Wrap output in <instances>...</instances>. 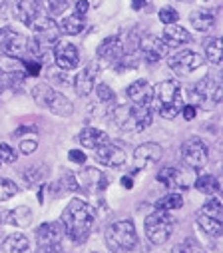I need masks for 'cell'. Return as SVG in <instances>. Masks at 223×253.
<instances>
[{"label":"cell","mask_w":223,"mask_h":253,"mask_svg":"<svg viewBox=\"0 0 223 253\" xmlns=\"http://www.w3.org/2000/svg\"><path fill=\"white\" fill-rule=\"evenodd\" d=\"M94 221H96L94 208L88 202L76 198L64 210L62 219H60V225H62L64 235L68 239H72L74 243H84L90 237V233H92Z\"/></svg>","instance_id":"1"},{"label":"cell","mask_w":223,"mask_h":253,"mask_svg":"<svg viewBox=\"0 0 223 253\" xmlns=\"http://www.w3.org/2000/svg\"><path fill=\"white\" fill-rule=\"evenodd\" d=\"M151 104L153 110L165 118V120H174L182 108H184V96L182 88L176 80H163L151 90Z\"/></svg>","instance_id":"2"},{"label":"cell","mask_w":223,"mask_h":253,"mask_svg":"<svg viewBox=\"0 0 223 253\" xmlns=\"http://www.w3.org/2000/svg\"><path fill=\"white\" fill-rule=\"evenodd\" d=\"M114 122L122 130H132V132H142L149 128L151 124V108L146 104H134V106H120L114 112Z\"/></svg>","instance_id":"3"},{"label":"cell","mask_w":223,"mask_h":253,"mask_svg":"<svg viewBox=\"0 0 223 253\" xmlns=\"http://www.w3.org/2000/svg\"><path fill=\"white\" fill-rule=\"evenodd\" d=\"M32 98H34V102L38 104V106H42V108H48L52 114H56V116H70L72 112H74V106H72V102L64 96V94H60V92H56L52 86H48V84H38V86H34L32 88Z\"/></svg>","instance_id":"4"},{"label":"cell","mask_w":223,"mask_h":253,"mask_svg":"<svg viewBox=\"0 0 223 253\" xmlns=\"http://www.w3.org/2000/svg\"><path fill=\"white\" fill-rule=\"evenodd\" d=\"M106 241L110 247L114 249H122V251H132L138 245V233H136V225L132 219H124L118 221L114 225H110L106 229Z\"/></svg>","instance_id":"5"},{"label":"cell","mask_w":223,"mask_h":253,"mask_svg":"<svg viewBox=\"0 0 223 253\" xmlns=\"http://www.w3.org/2000/svg\"><path fill=\"white\" fill-rule=\"evenodd\" d=\"M174 231V219L167 211H153L146 217V235L151 243L161 245Z\"/></svg>","instance_id":"6"},{"label":"cell","mask_w":223,"mask_h":253,"mask_svg":"<svg viewBox=\"0 0 223 253\" xmlns=\"http://www.w3.org/2000/svg\"><path fill=\"white\" fill-rule=\"evenodd\" d=\"M28 50V38L12 28H0V54L10 58H22Z\"/></svg>","instance_id":"7"},{"label":"cell","mask_w":223,"mask_h":253,"mask_svg":"<svg viewBox=\"0 0 223 253\" xmlns=\"http://www.w3.org/2000/svg\"><path fill=\"white\" fill-rule=\"evenodd\" d=\"M182 156H184V162L193 169H201L209 160V152H207L205 142L201 138H195V136L184 142Z\"/></svg>","instance_id":"8"},{"label":"cell","mask_w":223,"mask_h":253,"mask_svg":"<svg viewBox=\"0 0 223 253\" xmlns=\"http://www.w3.org/2000/svg\"><path fill=\"white\" fill-rule=\"evenodd\" d=\"M138 48H140L142 58L148 62V64H155V62H159V60L165 58V54H167L165 42H163L159 36H155V34H144V36L140 38Z\"/></svg>","instance_id":"9"},{"label":"cell","mask_w":223,"mask_h":253,"mask_svg":"<svg viewBox=\"0 0 223 253\" xmlns=\"http://www.w3.org/2000/svg\"><path fill=\"white\" fill-rule=\"evenodd\" d=\"M201 66H203V58L191 50H182L170 58V70H174L180 76H187Z\"/></svg>","instance_id":"10"},{"label":"cell","mask_w":223,"mask_h":253,"mask_svg":"<svg viewBox=\"0 0 223 253\" xmlns=\"http://www.w3.org/2000/svg\"><path fill=\"white\" fill-rule=\"evenodd\" d=\"M157 181L163 183L170 189H187L191 185V177L186 169L176 168V166H165L157 173Z\"/></svg>","instance_id":"11"},{"label":"cell","mask_w":223,"mask_h":253,"mask_svg":"<svg viewBox=\"0 0 223 253\" xmlns=\"http://www.w3.org/2000/svg\"><path fill=\"white\" fill-rule=\"evenodd\" d=\"M94 156L96 160L102 164V166H108V168H122L126 164V154L120 146L116 144H112L110 140L102 146H98L94 150Z\"/></svg>","instance_id":"12"},{"label":"cell","mask_w":223,"mask_h":253,"mask_svg":"<svg viewBox=\"0 0 223 253\" xmlns=\"http://www.w3.org/2000/svg\"><path fill=\"white\" fill-rule=\"evenodd\" d=\"M54 58H56V64H58V68H62V70H74L80 64V52L70 42H58V44H56Z\"/></svg>","instance_id":"13"},{"label":"cell","mask_w":223,"mask_h":253,"mask_svg":"<svg viewBox=\"0 0 223 253\" xmlns=\"http://www.w3.org/2000/svg\"><path fill=\"white\" fill-rule=\"evenodd\" d=\"M64 239V229L60 223H42L36 229L38 247H60Z\"/></svg>","instance_id":"14"},{"label":"cell","mask_w":223,"mask_h":253,"mask_svg":"<svg viewBox=\"0 0 223 253\" xmlns=\"http://www.w3.org/2000/svg\"><path fill=\"white\" fill-rule=\"evenodd\" d=\"M98 58L108 62V64H114V62H122L124 58V44L120 36H110L106 38L100 46H98Z\"/></svg>","instance_id":"15"},{"label":"cell","mask_w":223,"mask_h":253,"mask_svg":"<svg viewBox=\"0 0 223 253\" xmlns=\"http://www.w3.org/2000/svg\"><path fill=\"white\" fill-rule=\"evenodd\" d=\"M98 72H100L98 62H90V64H86V66L80 70V74H78L76 80H74V88H76L78 96H88V94L94 90Z\"/></svg>","instance_id":"16"},{"label":"cell","mask_w":223,"mask_h":253,"mask_svg":"<svg viewBox=\"0 0 223 253\" xmlns=\"http://www.w3.org/2000/svg\"><path fill=\"white\" fill-rule=\"evenodd\" d=\"M42 14V0H18L16 18L30 28V24Z\"/></svg>","instance_id":"17"},{"label":"cell","mask_w":223,"mask_h":253,"mask_svg":"<svg viewBox=\"0 0 223 253\" xmlns=\"http://www.w3.org/2000/svg\"><path fill=\"white\" fill-rule=\"evenodd\" d=\"M78 185H82L84 189H90V192H98V189H104L108 185V179L102 171H98L96 168H86L78 173Z\"/></svg>","instance_id":"18"},{"label":"cell","mask_w":223,"mask_h":253,"mask_svg":"<svg viewBox=\"0 0 223 253\" xmlns=\"http://www.w3.org/2000/svg\"><path fill=\"white\" fill-rule=\"evenodd\" d=\"M151 86L148 84V80H136L134 84H130L128 86V98L134 102V104H142V106H146V104H149L151 102Z\"/></svg>","instance_id":"19"},{"label":"cell","mask_w":223,"mask_h":253,"mask_svg":"<svg viewBox=\"0 0 223 253\" xmlns=\"http://www.w3.org/2000/svg\"><path fill=\"white\" fill-rule=\"evenodd\" d=\"M191 40V34L184 28V26H178V24H167L165 30H163V42L165 46H182V44H187Z\"/></svg>","instance_id":"20"},{"label":"cell","mask_w":223,"mask_h":253,"mask_svg":"<svg viewBox=\"0 0 223 253\" xmlns=\"http://www.w3.org/2000/svg\"><path fill=\"white\" fill-rule=\"evenodd\" d=\"M163 156V150L161 146L153 144V142H148V144H142L140 148L134 150V158L140 162V164H155L159 162Z\"/></svg>","instance_id":"21"},{"label":"cell","mask_w":223,"mask_h":253,"mask_svg":"<svg viewBox=\"0 0 223 253\" xmlns=\"http://www.w3.org/2000/svg\"><path fill=\"white\" fill-rule=\"evenodd\" d=\"M108 140H110L108 134L102 132V130H98V128H84V130L78 134V142H80L84 148H88V150H96L98 146L106 144Z\"/></svg>","instance_id":"22"},{"label":"cell","mask_w":223,"mask_h":253,"mask_svg":"<svg viewBox=\"0 0 223 253\" xmlns=\"http://www.w3.org/2000/svg\"><path fill=\"white\" fill-rule=\"evenodd\" d=\"M4 253H28L30 251V239L24 233H12L2 243Z\"/></svg>","instance_id":"23"},{"label":"cell","mask_w":223,"mask_h":253,"mask_svg":"<svg viewBox=\"0 0 223 253\" xmlns=\"http://www.w3.org/2000/svg\"><path fill=\"white\" fill-rule=\"evenodd\" d=\"M213 20H215V16H213V12L207 10V8H199V10H195V12L189 14L191 26H193L195 30H199V32L209 30V28L213 26Z\"/></svg>","instance_id":"24"},{"label":"cell","mask_w":223,"mask_h":253,"mask_svg":"<svg viewBox=\"0 0 223 253\" xmlns=\"http://www.w3.org/2000/svg\"><path fill=\"white\" fill-rule=\"evenodd\" d=\"M58 30H60V34H68V36L80 34L84 30V16H78V14L64 16L58 24Z\"/></svg>","instance_id":"25"},{"label":"cell","mask_w":223,"mask_h":253,"mask_svg":"<svg viewBox=\"0 0 223 253\" xmlns=\"http://www.w3.org/2000/svg\"><path fill=\"white\" fill-rule=\"evenodd\" d=\"M6 223H8V225H16V227H26V225H30V223H32V211H30V208L20 206V208L8 211V213H6Z\"/></svg>","instance_id":"26"},{"label":"cell","mask_w":223,"mask_h":253,"mask_svg":"<svg viewBox=\"0 0 223 253\" xmlns=\"http://www.w3.org/2000/svg\"><path fill=\"white\" fill-rule=\"evenodd\" d=\"M197 225L203 233H207L209 237H219L223 233V223L221 219H215V217H209L205 213H199L197 215Z\"/></svg>","instance_id":"27"},{"label":"cell","mask_w":223,"mask_h":253,"mask_svg":"<svg viewBox=\"0 0 223 253\" xmlns=\"http://www.w3.org/2000/svg\"><path fill=\"white\" fill-rule=\"evenodd\" d=\"M195 189L197 192H201V194H207V196H213V194H217L219 192V181H217V177L215 175H211V173H205V175H199L197 179H195Z\"/></svg>","instance_id":"28"},{"label":"cell","mask_w":223,"mask_h":253,"mask_svg":"<svg viewBox=\"0 0 223 253\" xmlns=\"http://www.w3.org/2000/svg\"><path fill=\"white\" fill-rule=\"evenodd\" d=\"M182 206H184V198L180 194H167L155 202V211H172V210H180Z\"/></svg>","instance_id":"29"},{"label":"cell","mask_w":223,"mask_h":253,"mask_svg":"<svg viewBox=\"0 0 223 253\" xmlns=\"http://www.w3.org/2000/svg\"><path fill=\"white\" fill-rule=\"evenodd\" d=\"M205 54L211 64H221L223 60V42L221 38H211L205 42Z\"/></svg>","instance_id":"30"},{"label":"cell","mask_w":223,"mask_h":253,"mask_svg":"<svg viewBox=\"0 0 223 253\" xmlns=\"http://www.w3.org/2000/svg\"><path fill=\"white\" fill-rule=\"evenodd\" d=\"M18 194V185L6 177H0V202H6Z\"/></svg>","instance_id":"31"},{"label":"cell","mask_w":223,"mask_h":253,"mask_svg":"<svg viewBox=\"0 0 223 253\" xmlns=\"http://www.w3.org/2000/svg\"><path fill=\"white\" fill-rule=\"evenodd\" d=\"M58 187L62 189V192H78V189H80L76 175H74L72 171H68V169L62 173V177H60V181H58Z\"/></svg>","instance_id":"32"},{"label":"cell","mask_w":223,"mask_h":253,"mask_svg":"<svg viewBox=\"0 0 223 253\" xmlns=\"http://www.w3.org/2000/svg\"><path fill=\"white\" fill-rule=\"evenodd\" d=\"M176 253H205V249L195 241V239H186L176 247Z\"/></svg>","instance_id":"33"},{"label":"cell","mask_w":223,"mask_h":253,"mask_svg":"<svg viewBox=\"0 0 223 253\" xmlns=\"http://www.w3.org/2000/svg\"><path fill=\"white\" fill-rule=\"evenodd\" d=\"M159 22H163L165 26L167 24H176L178 22V18H180V14H178V10L176 8H172V6H163L161 10H159Z\"/></svg>","instance_id":"34"},{"label":"cell","mask_w":223,"mask_h":253,"mask_svg":"<svg viewBox=\"0 0 223 253\" xmlns=\"http://www.w3.org/2000/svg\"><path fill=\"white\" fill-rule=\"evenodd\" d=\"M203 213L209 215V217H215V219H221V204L217 198H211L205 202L203 206Z\"/></svg>","instance_id":"35"},{"label":"cell","mask_w":223,"mask_h":253,"mask_svg":"<svg viewBox=\"0 0 223 253\" xmlns=\"http://www.w3.org/2000/svg\"><path fill=\"white\" fill-rule=\"evenodd\" d=\"M0 162H4V164L16 162V152L8 144H0Z\"/></svg>","instance_id":"36"},{"label":"cell","mask_w":223,"mask_h":253,"mask_svg":"<svg viewBox=\"0 0 223 253\" xmlns=\"http://www.w3.org/2000/svg\"><path fill=\"white\" fill-rule=\"evenodd\" d=\"M68 0H48V10L50 14H62L68 8Z\"/></svg>","instance_id":"37"},{"label":"cell","mask_w":223,"mask_h":253,"mask_svg":"<svg viewBox=\"0 0 223 253\" xmlns=\"http://www.w3.org/2000/svg\"><path fill=\"white\" fill-rule=\"evenodd\" d=\"M96 94H98V98L102 102H112L114 100V90H112L110 86H106V84H98L96 86Z\"/></svg>","instance_id":"38"},{"label":"cell","mask_w":223,"mask_h":253,"mask_svg":"<svg viewBox=\"0 0 223 253\" xmlns=\"http://www.w3.org/2000/svg\"><path fill=\"white\" fill-rule=\"evenodd\" d=\"M24 78H26L24 72H10V74H6V84H10L12 88H16V86H20L24 82Z\"/></svg>","instance_id":"39"},{"label":"cell","mask_w":223,"mask_h":253,"mask_svg":"<svg viewBox=\"0 0 223 253\" xmlns=\"http://www.w3.org/2000/svg\"><path fill=\"white\" fill-rule=\"evenodd\" d=\"M40 173H42V168H28V169L24 171V179H26L28 183H36V181L40 179Z\"/></svg>","instance_id":"40"},{"label":"cell","mask_w":223,"mask_h":253,"mask_svg":"<svg viewBox=\"0 0 223 253\" xmlns=\"http://www.w3.org/2000/svg\"><path fill=\"white\" fill-rule=\"evenodd\" d=\"M36 150H38V142H36V140H24V142L20 144V152L26 154V156L34 154Z\"/></svg>","instance_id":"41"},{"label":"cell","mask_w":223,"mask_h":253,"mask_svg":"<svg viewBox=\"0 0 223 253\" xmlns=\"http://www.w3.org/2000/svg\"><path fill=\"white\" fill-rule=\"evenodd\" d=\"M68 160L74 162V164H80V166H82V164L86 162V154L80 152V150H70V152H68Z\"/></svg>","instance_id":"42"},{"label":"cell","mask_w":223,"mask_h":253,"mask_svg":"<svg viewBox=\"0 0 223 253\" xmlns=\"http://www.w3.org/2000/svg\"><path fill=\"white\" fill-rule=\"evenodd\" d=\"M24 66H26V70H28V74H32V76H38L40 74V64L36 60H24Z\"/></svg>","instance_id":"43"},{"label":"cell","mask_w":223,"mask_h":253,"mask_svg":"<svg viewBox=\"0 0 223 253\" xmlns=\"http://www.w3.org/2000/svg\"><path fill=\"white\" fill-rule=\"evenodd\" d=\"M182 112H184V118H186V120H193V118L197 116V106L187 104V106L182 108Z\"/></svg>","instance_id":"44"},{"label":"cell","mask_w":223,"mask_h":253,"mask_svg":"<svg viewBox=\"0 0 223 253\" xmlns=\"http://www.w3.org/2000/svg\"><path fill=\"white\" fill-rule=\"evenodd\" d=\"M88 8H90L88 0H78V2H76V14H78V16H84V14L88 12Z\"/></svg>","instance_id":"45"},{"label":"cell","mask_w":223,"mask_h":253,"mask_svg":"<svg viewBox=\"0 0 223 253\" xmlns=\"http://www.w3.org/2000/svg\"><path fill=\"white\" fill-rule=\"evenodd\" d=\"M24 132H36V126H22V128H20V130H16V132H14V138L22 136Z\"/></svg>","instance_id":"46"},{"label":"cell","mask_w":223,"mask_h":253,"mask_svg":"<svg viewBox=\"0 0 223 253\" xmlns=\"http://www.w3.org/2000/svg\"><path fill=\"white\" fill-rule=\"evenodd\" d=\"M8 84H6V74L2 72V70H0V94H2L4 92V88H6Z\"/></svg>","instance_id":"47"},{"label":"cell","mask_w":223,"mask_h":253,"mask_svg":"<svg viewBox=\"0 0 223 253\" xmlns=\"http://www.w3.org/2000/svg\"><path fill=\"white\" fill-rule=\"evenodd\" d=\"M144 4H146V0H132V8L134 10H140Z\"/></svg>","instance_id":"48"},{"label":"cell","mask_w":223,"mask_h":253,"mask_svg":"<svg viewBox=\"0 0 223 253\" xmlns=\"http://www.w3.org/2000/svg\"><path fill=\"white\" fill-rule=\"evenodd\" d=\"M122 185H124V187H128V189H130V187H132V185H134V181H132V177H122Z\"/></svg>","instance_id":"49"},{"label":"cell","mask_w":223,"mask_h":253,"mask_svg":"<svg viewBox=\"0 0 223 253\" xmlns=\"http://www.w3.org/2000/svg\"><path fill=\"white\" fill-rule=\"evenodd\" d=\"M0 8H4V0H0Z\"/></svg>","instance_id":"50"},{"label":"cell","mask_w":223,"mask_h":253,"mask_svg":"<svg viewBox=\"0 0 223 253\" xmlns=\"http://www.w3.org/2000/svg\"><path fill=\"white\" fill-rule=\"evenodd\" d=\"M182 2H191V0H182Z\"/></svg>","instance_id":"51"},{"label":"cell","mask_w":223,"mask_h":253,"mask_svg":"<svg viewBox=\"0 0 223 253\" xmlns=\"http://www.w3.org/2000/svg\"><path fill=\"white\" fill-rule=\"evenodd\" d=\"M0 221H2V215H0Z\"/></svg>","instance_id":"52"},{"label":"cell","mask_w":223,"mask_h":253,"mask_svg":"<svg viewBox=\"0 0 223 253\" xmlns=\"http://www.w3.org/2000/svg\"><path fill=\"white\" fill-rule=\"evenodd\" d=\"M0 164H2V162H0Z\"/></svg>","instance_id":"53"}]
</instances>
